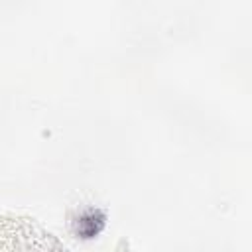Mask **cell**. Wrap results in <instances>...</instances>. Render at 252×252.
<instances>
[{"label": "cell", "mask_w": 252, "mask_h": 252, "mask_svg": "<svg viewBox=\"0 0 252 252\" xmlns=\"http://www.w3.org/2000/svg\"><path fill=\"white\" fill-rule=\"evenodd\" d=\"M77 224V234L85 236V238H91V236H96L104 224V217L96 211H87L83 215H79V219L75 220Z\"/></svg>", "instance_id": "6da1fadb"}]
</instances>
